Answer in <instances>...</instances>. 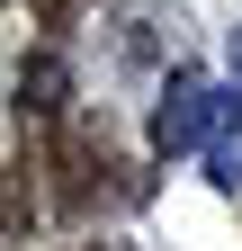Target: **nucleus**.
<instances>
[{
	"label": "nucleus",
	"mask_w": 242,
	"mask_h": 251,
	"mask_svg": "<svg viewBox=\"0 0 242 251\" xmlns=\"http://www.w3.org/2000/svg\"><path fill=\"white\" fill-rule=\"evenodd\" d=\"M224 72H233L224 90H233V99H242V27H233V36H224Z\"/></svg>",
	"instance_id": "nucleus-2"
},
{
	"label": "nucleus",
	"mask_w": 242,
	"mask_h": 251,
	"mask_svg": "<svg viewBox=\"0 0 242 251\" xmlns=\"http://www.w3.org/2000/svg\"><path fill=\"white\" fill-rule=\"evenodd\" d=\"M216 99L224 90L206 72H170L162 81V108H153V152H197L206 135H216Z\"/></svg>",
	"instance_id": "nucleus-1"
}]
</instances>
